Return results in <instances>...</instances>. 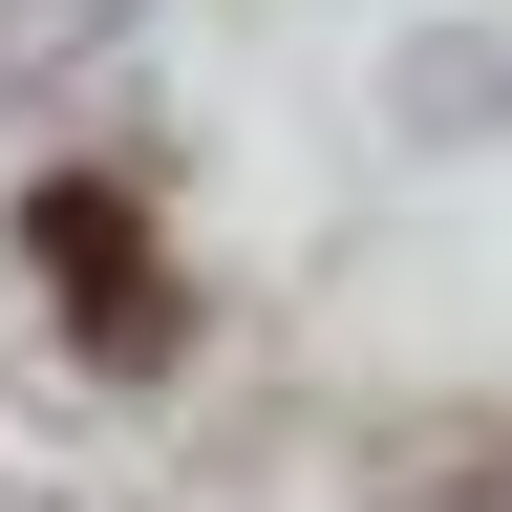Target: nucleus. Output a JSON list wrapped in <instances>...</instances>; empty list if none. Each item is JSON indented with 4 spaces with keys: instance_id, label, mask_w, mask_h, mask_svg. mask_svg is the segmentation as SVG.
Instances as JSON below:
<instances>
[{
    "instance_id": "f257e3e1",
    "label": "nucleus",
    "mask_w": 512,
    "mask_h": 512,
    "mask_svg": "<svg viewBox=\"0 0 512 512\" xmlns=\"http://www.w3.org/2000/svg\"><path fill=\"white\" fill-rule=\"evenodd\" d=\"M22 256H43V299H64L86 363H171V256H150V214H128L107 171H43L22 192Z\"/></svg>"
}]
</instances>
